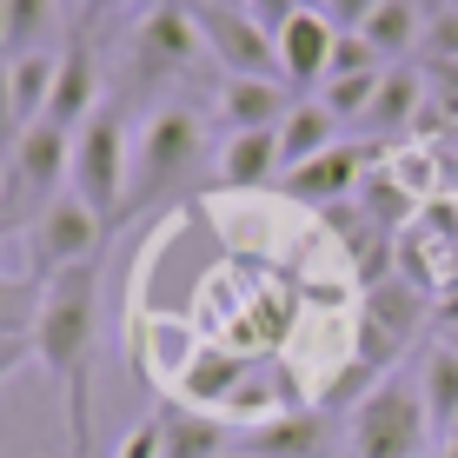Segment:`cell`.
I'll use <instances>...</instances> for the list:
<instances>
[{
	"instance_id": "20",
	"label": "cell",
	"mask_w": 458,
	"mask_h": 458,
	"mask_svg": "<svg viewBox=\"0 0 458 458\" xmlns=\"http://www.w3.org/2000/svg\"><path fill=\"white\" fill-rule=\"evenodd\" d=\"M419 399H425V419H432L438 438H452L458 425V352H445V345H432L419 366Z\"/></svg>"
},
{
	"instance_id": "9",
	"label": "cell",
	"mask_w": 458,
	"mask_h": 458,
	"mask_svg": "<svg viewBox=\"0 0 458 458\" xmlns=\"http://www.w3.org/2000/svg\"><path fill=\"white\" fill-rule=\"evenodd\" d=\"M240 452L252 458H333L339 452V419L326 405H299V412H273L240 432Z\"/></svg>"
},
{
	"instance_id": "37",
	"label": "cell",
	"mask_w": 458,
	"mask_h": 458,
	"mask_svg": "<svg viewBox=\"0 0 458 458\" xmlns=\"http://www.w3.org/2000/svg\"><path fill=\"white\" fill-rule=\"evenodd\" d=\"M0 54H7V0H0Z\"/></svg>"
},
{
	"instance_id": "18",
	"label": "cell",
	"mask_w": 458,
	"mask_h": 458,
	"mask_svg": "<svg viewBox=\"0 0 458 458\" xmlns=\"http://www.w3.org/2000/svg\"><path fill=\"white\" fill-rule=\"evenodd\" d=\"M366 47H372L378 60H399V67H405V54L425 47V13H419V0H378V13L366 21Z\"/></svg>"
},
{
	"instance_id": "24",
	"label": "cell",
	"mask_w": 458,
	"mask_h": 458,
	"mask_svg": "<svg viewBox=\"0 0 458 458\" xmlns=\"http://www.w3.org/2000/svg\"><path fill=\"white\" fill-rule=\"evenodd\" d=\"M359 199H366V219H372V233H386V240H392V226L405 219V207H412V199H405V186H392L378 166L366 173V180H359Z\"/></svg>"
},
{
	"instance_id": "29",
	"label": "cell",
	"mask_w": 458,
	"mask_h": 458,
	"mask_svg": "<svg viewBox=\"0 0 458 458\" xmlns=\"http://www.w3.org/2000/svg\"><path fill=\"white\" fill-rule=\"evenodd\" d=\"M246 13H252L259 27H266V34H279V27H286L299 7H293V0H246Z\"/></svg>"
},
{
	"instance_id": "33",
	"label": "cell",
	"mask_w": 458,
	"mask_h": 458,
	"mask_svg": "<svg viewBox=\"0 0 458 458\" xmlns=\"http://www.w3.org/2000/svg\"><path fill=\"white\" fill-rule=\"evenodd\" d=\"M432 81L445 87V114H458V67H445V60H432Z\"/></svg>"
},
{
	"instance_id": "14",
	"label": "cell",
	"mask_w": 458,
	"mask_h": 458,
	"mask_svg": "<svg viewBox=\"0 0 458 458\" xmlns=\"http://www.w3.org/2000/svg\"><path fill=\"white\" fill-rule=\"evenodd\" d=\"M153 425H160V458H219V452L240 445V438L213 412H199V405H173V412H160Z\"/></svg>"
},
{
	"instance_id": "15",
	"label": "cell",
	"mask_w": 458,
	"mask_h": 458,
	"mask_svg": "<svg viewBox=\"0 0 458 458\" xmlns=\"http://www.w3.org/2000/svg\"><path fill=\"white\" fill-rule=\"evenodd\" d=\"M273 173H286V153H279V133H226L219 147V186H266Z\"/></svg>"
},
{
	"instance_id": "38",
	"label": "cell",
	"mask_w": 458,
	"mask_h": 458,
	"mask_svg": "<svg viewBox=\"0 0 458 458\" xmlns=\"http://www.w3.org/2000/svg\"><path fill=\"white\" fill-rule=\"evenodd\" d=\"M445 458H458V425H452V438H445Z\"/></svg>"
},
{
	"instance_id": "23",
	"label": "cell",
	"mask_w": 458,
	"mask_h": 458,
	"mask_svg": "<svg viewBox=\"0 0 458 458\" xmlns=\"http://www.w3.org/2000/svg\"><path fill=\"white\" fill-rule=\"evenodd\" d=\"M378 81H386V67H378V73H352V81H326L319 106H326L339 126H345V120H366L372 100H378Z\"/></svg>"
},
{
	"instance_id": "4",
	"label": "cell",
	"mask_w": 458,
	"mask_h": 458,
	"mask_svg": "<svg viewBox=\"0 0 458 458\" xmlns=\"http://www.w3.org/2000/svg\"><path fill=\"white\" fill-rule=\"evenodd\" d=\"M126 180H133L126 120H120V106H100V114L73 133V180H67V193L87 199L106 226H120V213H126Z\"/></svg>"
},
{
	"instance_id": "28",
	"label": "cell",
	"mask_w": 458,
	"mask_h": 458,
	"mask_svg": "<svg viewBox=\"0 0 458 458\" xmlns=\"http://www.w3.org/2000/svg\"><path fill=\"white\" fill-rule=\"evenodd\" d=\"M13 140H21V120H13V60L0 54V160L13 153Z\"/></svg>"
},
{
	"instance_id": "8",
	"label": "cell",
	"mask_w": 458,
	"mask_h": 458,
	"mask_svg": "<svg viewBox=\"0 0 458 458\" xmlns=\"http://www.w3.org/2000/svg\"><path fill=\"white\" fill-rule=\"evenodd\" d=\"M106 233H114V226H106L87 199L60 193L54 207L34 219V273H40V286L60 279V273H73V266H93L100 246H106Z\"/></svg>"
},
{
	"instance_id": "10",
	"label": "cell",
	"mask_w": 458,
	"mask_h": 458,
	"mask_svg": "<svg viewBox=\"0 0 458 458\" xmlns=\"http://www.w3.org/2000/svg\"><path fill=\"white\" fill-rule=\"evenodd\" d=\"M93 114H100V60H93L87 34H73L67 54H60V81H54V100H47V126L81 133Z\"/></svg>"
},
{
	"instance_id": "19",
	"label": "cell",
	"mask_w": 458,
	"mask_h": 458,
	"mask_svg": "<svg viewBox=\"0 0 458 458\" xmlns=\"http://www.w3.org/2000/svg\"><path fill=\"white\" fill-rule=\"evenodd\" d=\"M240 386H246V359L233 352H199L186 366V405H199V412H226Z\"/></svg>"
},
{
	"instance_id": "25",
	"label": "cell",
	"mask_w": 458,
	"mask_h": 458,
	"mask_svg": "<svg viewBox=\"0 0 458 458\" xmlns=\"http://www.w3.org/2000/svg\"><path fill=\"white\" fill-rule=\"evenodd\" d=\"M386 60L366 47V34H339L333 40V67H326V81H352V73H378Z\"/></svg>"
},
{
	"instance_id": "27",
	"label": "cell",
	"mask_w": 458,
	"mask_h": 458,
	"mask_svg": "<svg viewBox=\"0 0 458 458\" xmlns=\"http://www.w3.org/2000/svg\"><path fill=\"white\" fill-rule=\"evenodd\" d=\"M372 13H378V0H326V21H333V34H366Z\"/></svg>"
},
{
	"instance_id": "7",
	"label": "cell",
	"mask_w": 458,
	"mask_h": 458,
	"mask_svg": "<svg viewBox=\"0 0 458 458\" xmlns=\"http://www.w3.org/2000/svg\"><path fill=\"white\" fill-rule=\"evenodd\" d=\"M186 7H193L199 40H207V54L219 60L226 81H286L279 73V40L252 13H240L233 0H186Z\"/></svg>"
},
{
	"instance_id": "40",
	"label": "cell",
	"mask_w": 458,
	"mask_h": 458,
	"mask_svg": "<svg viewBox=\"0 0 458 458\" xmlns=\"http://www.w3.org/2000/svg\"><path fill=\"white\" fill-rule=\"evenodd\" d=\"M425 7H432V13H438V7H445V0H425Z\"/></svg>"
},
{
	"instance_id": "11",
	"label": "cell",
	"mask_w": 458,
	"mask_h": 458,
	"mask_svg": "<svg viewBox=\"0 0 458 458\" xmlns=\"http://www.w3.org/2000/svg\"><path fill=\"white\" fill-rule=\"evenodd\" d=\"M293 87L286 81H219V120L226 133H279L293 114Z\"/></svg>"
},
{
	"instance_id": "41",
	"label": "cell",
	"mask_w": 458,
	"mask_h": 458,
	"mask_svg": "<svg viewBox=\"0 0 458 458\" xmlns=\"http://www.w3.org/2000/svg\"><path fill=\"white\" fill-rule=\"evenodd\" d=\"M425 458H432V452H425Z\"/></svg>"
},
{
	"instance_id": "16",
	"label": "cell",
	"mask_w": 458,
	"mask_h": 458,
	"mask_svg": "<svg viewBox=\"0 0 458 458\" xmlns=\"http://www.w3.org/2000/svg\"><path fill=\"white\" fill-rule=\"evenodd\" d=\"M419 100H425V73H419V67H386L378 100H372V114L359 120V126H366V133H378V140H392V133H405V126H412Z\"/></svg>"
},
{
	"instance_id": "39",
	"label": "cell",
	"mask_w": 458,
	"mask_h": 458,
	"mask_svg": "<svg viewBox=\"0 0 458 458\" xmlns=\"http://www.w3.org/2000/svg\"><path fill=\"white\" fill-rule=\"evenodd\" d=\"M219 458H252V452H240V445H233V452H219Z\"/></svg>"
},
{
	"instance_id": "12",
	"label": "cell",
	"mask_w": 458,
	"mask_h": 458,
	"mask_svg": "<svg viewBox=\"0 0 458 458\" xmlns=\"http://www.w3.org/2000/svg\"><path fill=\"white\" fill-rule=\"evenodd\" d=\"M279 73H286V87H312L326 81V67H333V21L326 13H293L286 27H279Z\"/></svg>"
},
{
	"instance_id": "21",
	"label": "cell",
	"mask_w": 458,
	"mask_h": 458,
	"mask_svg": "<svg viewBox=\"0 0 458 458\" xmlns=\"http://www.w3.org/2000/svg\"><path fill=\"white\" fill-rule=\"evenodd\" d=\"M54 81H60V54H21L13 60V120H21V133L47 120Z\"/></svg>"
},
{
	"instance_id": "6",
	"label": "cell",
	"mask_w": 458,
	"mask_h": 458,
	"mask_svg": "<svg viewBox=\"0 0 458 458\" xmlns=\"http://www.w3.org/2000/svg\"><path fill=\"white\" fill-rule=\"evenodd\" d=\"M425 399L419 378H378L372 399L352 412V458H425Z\"/></svg>"
},
{
	"instance_id": "2",
	"label": "cell",
	"mask_w": 458,
	"mask_h": 458,
	"mask_svg": "<svg viewBox=\"0 0 458 458\" xmlns=\"http://www.w3.org/2000/svg\"><path fill=\"white\" fill-rule=\"evenodd\" d=\"M199 160H207V126H199V114L186 100H166L160 114L147 120V133H140L133 147V180H126V213L120 226L133 213L160 207V199L186 193V180L199 173Z\"/></svg>"
},
{
	"instance_id": "30",
	"label": "cell",
	"mask_w": 458,
	"mask_h": 458,
	"mask_svg": "<svg viewBox=\"0 0 458 458\" xmlns=\"http://www.w3.org/2000/svg\"><path fill=\"white\" fill-rule=\"evenodd\" d=\"M114 458H160V425H140V432H126Z\"/></svg>"
},
{
	"instance_id": "32",
	"label": "cell",
	"mask_w": 458,
	"mask_h": 458,
	"mask_svg": "<svg viewBox=\"0 0 458 458\" xmlns=\"http://www.w3.org/2000/svg\"><path fill=\"white\" fill-rule=\"evenodd\" d=\"M120 7H133V0H73V34L93 21H106V13H120Z\"/></svg>"
},
{
	"instance_id": "22",
	"label": "cell",
	"mask_w": 458,
	"mask_h": 458,
	"mask_svg": "<svg viewBox=\"0 0 458 458\" xmlns=\"http://www.w3.org/2000/svg\"><path fill=\"white\" fill-rule=\"evenodd\" d=\"M54 27H60V0H7V54H54Z\"/></svg>"
},
{
	"instance_id": "36",
	"label": "cell",
	"mask_w": 458,
	"mask_h": 458,
	"mask_svg": "<svg viewBox=\"0 0 458 458\" xmlns=\"http://www.w3.org/2000/svg\"><path fill=\"white\" fill-rule=\"evenodd\" d=\"M293 7H299V13H326V0H293Z\"/></svg>"
},
{
	"instance_id": "31",
	"label": "cell",
	"mask_w": 458,
	"mask_h": 458,
	"mask_svg": "<svg viewBox=\"0 0 458 458\" xmlns=\"http://www.w3.org/2000/svg\"><path fill=\"white\" fill-rule=\"evenodd\" d=\"M27 345H34V333H0V386H7L13 366L27 359Z\"/></svg>"
},
{
	"instance_id": "17",
	"label": "cell",
	"mask_w": 458,
	"mask_h": 458,
	"mask_svg": "<svg viewBox=\"0 0 458 458\" xmlns=\"http://www.w3.org/2000/svg\"><path fill=\"white\" fill-rule=\"evenodd\" d=\"M339 147V120L326 114L319 100H299L286 126H279V153H286V173L293 166H306V160H319V153H333Z\"/></svg>"
},
{
	"instance_id": "34",
	"label": "cell",
	"mask_w": 458,
	"mask_h": 458,
	"mask_svg": "<svg viewBox=\"0 0 458 458\" xmlns=\"http://www.w3.org/2000/svg\"><path fill=\"white\" fill-rule=\"evenodd\" d=\"M438 326H458V293H445V299H438Z\"/></svg>"
},
{
	"instance_id": "3",
	"label": "cell",
	"mask_w": 458,
	"mask_h": 458,
	"mask_svg": "<svg viewBox=\"0 0 458 458\" xmlns=\"http://www.w3.org/2000/svg\"><path fill=\"white\" fill-rule=\"evenodd\" d=\"M73 180V133L60 126H27L7 153V173H0V226L13 219H40L60 199V186Z\"/></svg>"
},
{
	"instance_id": "35",
	"label": "cell",
	"mask_w": 458,
	"mask_h": 458,
	"mask_svg": "<svg viewBox=\"0 0 458 458\" xmlns=\"http://www.w3.org/2000/svg\"><path fill=\"white\" fill-rule=\"evenodd\" d=\"M438 345H445V352H458V326H438Z\"/></svg>"
},
{
	"instance_id": "1",
	"label": "cell",
	"mask_w": 458,
	"mask_h": 458,
	"mask_svg": "<svg viewBox=\"0 0 458 458\" xmlns=\"http://www.w3.org/2000/svg\"><path fill=\"white\" fill-rule=\"evenodd\" d=\"M93 319H100V266H73V273L47 279L34 319V359L60 386L67 458H93Z\"/></svg>"
},
{
	"instance_id": "26",
	"label": "cell",
	"mask_w": 458,
	"mask_h": 458,
	"mask_svg": "<svg viewBox=\"0 0 458 458\" xmlns=\"http://www.w3.org/2000/svg\"><path fill=\"white\" fill-rule=\"evenodd\" d=\"M425 60H445V67H458V13H452V7L425 13Z\"/></svg>"
},
{
	"instance_id": "5",
	"label": "cell",
	"mask_w": 458,
	"mask_h": 458,
	"mask_svg": "<svg viewBox=\"0 0 458 458\" xmlns=\"http://www.w3.org/2000/svg\"><path fill=\"white\" fill-rule=\"evenodd\" d=\"M199 54H207V40H199L193 7L186 0H153V13L133 27V47H126V87L186 81Z\"/></svg>"
},
{
	"instance_id": "13",
	"label": "cell",
	"mask_w": 458,
	"mask_h": 458,
	"mask_svg": "<svg viewBox=\"0 0 458 458\" xmlns=\"http://www.w3.org/2000/svg\"><path fill=\"white\" fill-rule=\"evenodd\" d=\"M359 180H366V147H333V153H319V160L293 166L286 193L306 199V207H333V199L359 193Z\"/></svg>"
}]
</instances>
